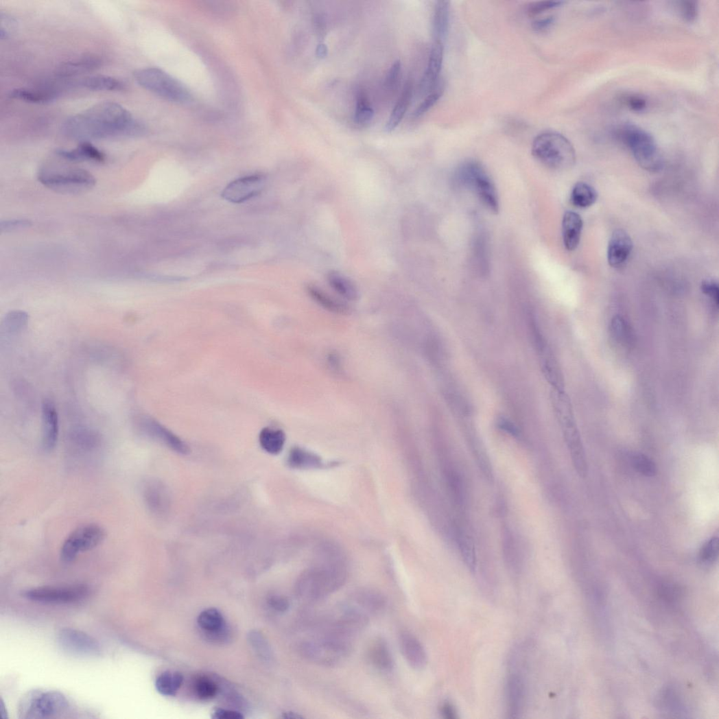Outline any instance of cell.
Instances as JSON below:
<instances>
[{
  "label": "cell",
  "instance_id": "obj_36",
  "mask_svg": "<svg viewBox=\"0 0 719 719\" xmlns=\"http://www.w3.org/2000/svg\"><path fill=\"white\" fill-rule=\"evenodd\" d=\"M287 464L294 469H307L320 467L322 461L316 455L302 448L294 447L290 452Z\"/></svg>",
  "mask_w": 719,
  "mask_h": 719
},
{
  "label": "cell",
  "instance_id": "obj_20",
  "mask_svg": "<svg viewBox=\"0 0 719 719\" xmlns=\"http://www.w3.org/2000/svg\"><path fill=\"white\" fill-rule=\"evenodd\" d=\"M399 645L405 660L412 669L422 670L426 668L427 655L423 645L416 637L403 631L399 636Z\"/></svg>",
  "mask_w": 719,
  "mask_h": 719
},
{
  "label": "cell",
  "instance_id": "obj_7",
  "mask_svg": "<svg viewBox=\"0 0 719 719\" xmlns=\"http://www.w3.org/2000/svg\"><path fill=\"white\" fill-rule=\"evenodd\" d=\"M134 78L141 86L164 99L180 104L191 99L189 89L182 82L160 69L139 70Z\"/></svg>",
  "mask_w": 719,
  "mask_h": 719
},
{
  "label": "cell",
  "instance_id": "obj_3",
  "mask_svg": "<svg viewBox=\"0 0 719 719\" xmlns=\"http://www.w3.org/2000/svg\"><path fill=\"white\" fill-rule=\"evenodd\" d=\"M533 157L539 163L555 171L572 168L576 162L575 148L563 134L547 131L539 134L532 147Z\"/></svg>",
  "mask_w": 719,
  "mask_h": 719
},
{
  "label": "cell",
  "instance_id": "obj_11",
  "mask_svg": "<svg viewBox=\"0 0 719 719\" xmlns=\"http://www.w3.org/2000/svg\"><path fill=\"white\" fill-rule=\"evenodd\" d=\"M40 182L47 187L59 192L76 193L93 188L95 176L84 169H72L61 172H44L39 175Z\"/></svg>",
  "mask_w": 719,
  "mask_h": 719
},
{
  "label": "cell",
  "instance_id": "obj_6",
  "mask_svg": "<svg viewBox=\"0 0 719 719\" xmlns=\"http://www.w3.org/2000/svg\"><path fill=\"white\" fill-rule=\"evenodd\" d=\"M620 134L640 167L649 172H657L663 167L661 152L649 133L635 126L628 125L620 129Z\"/></svg>",
  "mask_w": 719,
  "mask_h": 719
},
{
  "label": "cell",
  "instance_id": "obj_24",
  "mask_svg": "<svg viewBox=\"0 0 719 719\" xmlns=\"http://www.w3.org/2000/svg\"><path fill=\"white\" fill-rule=\"evenodd\" d=\"M583 228V221L576 213L567 211L562 222V234L564 246L568 251H574L578 247Z\"/></svg>",
  "mask_w": 719,
  "mask_h": 719
},
{
  "label": "cell",
  "instance_id": "obj_37",
  "mask_svg": "<svg viewBox=\"0 0 719 719\" xmlns=\"http://www.w3.org/2000/svg\"><path fill=\"white\" fill-rule=\"evenodd\" d=\"M598 193L591 186L587 183L578 182L574 187L571 201L578 208H587L597 200Z\"/></svg>",
  "mask_w": 719,
  "mask_h": 719
},
{
  "label": "cell",
  "instance_id": "obj_57",
  "mask_svg": "<svg viewBox=\"0 0 719 719\" xmlns=\"http://www.w3.org/2000/svg\"><path fill=\"white\" fill-rule=\"evenodd\" d=\"M440 714L445 718H457V710L453 704L449 702L444 703L440 708Z\"/></svg>",
  "mask_w": 719,
  "mask_h": 719
},
{
  "label": "cell",
  "instance_id": "obj_1",
  "mask_svg": "<svg viewBox=\"0 0 719 719\" xmlns=\"http://www.w3.org/2000/svg\"><path fill=\"white\" fill-rule=\"evenodd\" d=\"M63 132L71 139L88 141L141 137L146 128L121 104L104 102L69 117Z\"/></svg>",
  "mask_w": 719,
  "mask_h": 719
},
{
  "label": "cell",
  "instance_id": "obj_19",
  "mask_svg": "<svg viewBox=\"0 0 719 719\" xmlns=\"http://www.w3.org/2000/svg\"><path fill=\"white\" fill-rule=\"evenodd\" d=\"M59 436L58 415L54 403L45 400L42 408V443L45 451L55 449Z\"/></svg>",
  "mask_w": 719,
  "mask_h": 719
},
{
  "label": "cell",
  "instance_id": "obj_26",
  "mask_svg": "<svg viewBox=\"0 0 719 719\" xmlns=\"http://www.w3.org/2000/svg\"><path fill=\"white\" fill-rule=\"evenodd\" d=\"M60 156L72 161H93L103 163L106 160V156L100 150L87 141L81 143L76 148L67 151V150H60L58 152Z\"/></svg>",
  "mask_w": 719,
  "mask_h": 719
},
{
  "label": "cell",
  "instance_id": "obj_46",
  "mask_svg": "<svg viewBox=\"0 0 719 719\" xmlns=\"http://www.w3.org/2000/svg\"><path fill=\"white\" fill-rule=\"evenodd\" d=\"M677 8L681 17L687 22H693L698 17V6L696 2H680L678 3Z\"/></svg>",
  "mask_w": 719,
  "mask_h": 719
},
{
  "label": "cell",
  "instance_id": "obj_53",
  "mask_svg": "<svg viewBox=\"0 0 719 719\" xmlns=\"http://www.w3.org/2000/svg\"><path fill=\"white\" fill-rule=\"evenodd\" d=\"M31 222L28 220H11L1 223V231H10L18 228H25L31 226Z\"/></svg>",
  "mask_w": 719,
  "mask_h": 719
},
{
  "label": "cell",
  "instance_id": "obj_8",
  "mask_svg": "<svg viewBox=\"0 0 719 719\" xmlns=\"http://www.w3.org/2000/svg\"><path fill=\"white\" fill-rule=\"evenodd\" d=\"M69 708V702L62 693L33 691L22 698L19 714L23 719H49L62 716Z\"/></svg>",
  "mask_w": 719,
  "mask_h": 719
},
{
  "label": "cell",
  "instance_id": "obj_55",
  "mask_svg": "<svg viewBox=\"0 0 719 719\" xmlns=\"http://www.w3.org/2000/svg\"><path fill=\"white\" fill-rule=\"evenodd\" d=\"M554 22V19L552 16L541 19L534 21L532 24L533 29L537 32H543L547 31V30L552 25Z\"/></svg>",
  "mask_w": 719,
  "mask_h": 719
},
{
  "label": "cell",
  "instance_id": "obj_9",
  "mask_svg": "<svg viewBox=\"0 0 719 719\" xmlns=\"http://www.w3.org/2000/svg\"><path fill=\"white\" fill-rule=\"evenodd\" d=\"M523 652L516 650L508 663V672L506 683V698L509 718H519L523 709L526 685L523 674Z\"/></svg>",
  "mask_w": 719,
  "mask_h": 719
},
{
  "label": "cell",
  "instance_id": "obj_39",
  "mask_svg": "<svg viewBox=\"0 0 719 719\" xmlns=\"http://www.w3.org/2000/svg\"><path fill=\"white\" fill-rule=\"evenodd\" d=\"M10 96L14 99L33 104L48 103L53 101L56 97L55 95L51 93L38 92L35 91V90L27 89H14Z\"/></svg>",
  "mask_w": 719,
  "mask_h": 719
},
{
  "label": "cell",
  "instance_id": "obj_15",
  "mask_svg": "<svg viewBox=\"0 0 719 719\" xmlns=\"http://www.w3.org/2000/svg\"><path fill=\"white\" fill-rule=\"evenodd\" d=\"M563 425L565 441L575 469L580 477L586 478L589 471L587 456L579 432L570 412L563 418Z\"/></svg>",
  "mask_w": 719,
  "mask_h": 719
},
{
  "label": "cell",
  "instance_id": "obj_30",
  "mask_svg": "<svg viewBox=\"0 0 719 719\" xmlns=\"http://www.w3.org/2000/svg\"><path fill=\"white\" fill-rule=\"evenodd\" d=\"M198 624L202 630L215 639L222 637L225 633L224 617L217 609H209L202 611L198 617Z\"/></svg>",
  "mask_w": 719,
  "mask_h": 719
},
{
  "label": "cell",
  "instance_id": "obj_41",
  "mask_svg": "<svg viewBox=\"0 0 719 719\" xmlns=\"http://www.w3.org/2000/svg\"><path fill=\"white\" fill-rule=\"evenodd\" d=\"M195 692L201 700H209L215 698L218 692L216 683L207 678L200 677L195 683Z\"/></svg>",
  "mask_w": 719,
  "mask_h": 719
},
{
  "label": "cell",
  "instance_id": "obj_35",
  "mask_svg": "<svg viewBox=\"0 0 719 719\" xmlns=\"http://www.w3.org/2000/svg\"><path fill=\"white\" fill-rule=\"evenodd\" d=\"M184 681V677L178 672H165L156 681V690L165 696H174Z\"/></svg>",
  "mask_w": 719,
  "mask_h": 719
},
{
  "label": "cell",
  "instance_id": "obj_38",
  "mask_svg": "<svg viewBox=\"0 0 719 719\" xmlns=\"http://www.w3.org/2000/svg\"><path fill=\"white\" fill-rule=\"evenodd\" d=\"M28 319L29 316L25 311H12L4 318L2 322V331L9 335H16L26 326Z\"/></svg>",
  "mask_w": 719,
  "mask_h": 719
},
{
  "label": "cell",
  "instance_id": "obj_31",
  "mask_svg": "<svg viewBox=\"0 0 719 719\" xmlns=\"http://www.w3.org/2000/svg\"><path fill=\"white\" fill-rule=\"evenodd\" d=\"M412 97V84L408 83L386 124L385 130L386 132H393L400 125L411 103Z\"/></svg>",
  "mask_w": 719,
  "mask_h": 719
},
{
  "label": "cell",
  "instance_id": "obj_27",
  "mask_svg": "<svg viewBox=\"0 0 719 719\" xmlns=\"http://www.w3.org/2000/svg\"><path fill=\"white\" fill-rule=\"evenodd\" d=\"M451 3L438 1L436 3L433 17L434 41L444 43L448 34Z\"/></svg>",
  "mask_w": 719,
  "mask_h": 719
},
{
  "label": "cell",
  "instance_id": "obj_34",
  "mask_svg": "<svg viewBox=\"0 0 719 719\" xmlns=\"http://www.w3.org/2000/svg\"><path fill=\"white\" fill-rule=\"evenodd\" d=\"M70 440L82 452L95 451L101 443L100 437L95 432L85 428L74 429L70 435Z\"/></svg>",
  "mask_w": 719,
  "mask_h": 719
},
{
  "label": "cell",
  "instance_id": "obj_12",
  "mask_svg": "<svg viewBox=\"0 0 719 719\" xmlns=\"http://www.w3.org/2000/svg\"><path fill=\"white\" fill-rule=\"evenodd\" d=\"M89 594L86 586L43 587L29 589L23 593L28 600L46 604H70L78 603Z\"/></svg>",
  "mask_w": 719,
  "mask_h": 719
},
{
  "label": "cell",
  "instance_id": "obj_52",
  "mask_svg": "<svg viewBox=\"0 0 719 719\" xmlns=\"http://www.w3.org/2000/svg\"><path fill=\"white\" fill-rule=\"evenodd\" d=\"M212 718L214 719H243L244 716L238 711L217 709L213 714Z\"/></svg>",
  "mask_w": 719,
  "mask_h": 719
},
{
  "label": "cell",
  "instance_id": "obj_51",
  "mask_svg": "<svg viewBox=\"0 0 719 719\" xmlns=\"http://www.w3.org/2000/svg\"><path fill=\"white\" fill-rule=\"evenodd\" d=\"M625 103L627 107L636 112L643 111L647 107V101L639 95L628 96L625 99Z\"/></svg>",
  "mask_w": 719,
  "mask_h": 719
},
{
  "label": "cell",
  "instance_id": "obj_13",
  "mask_svg": "<svg viewBox=\"0 0 719 719\" xmlns=\"http://www.w3.org/2000/svg\"><path fill=\"white\" fill-rule=\"evenodd\" d=\"M58 643L69 654L82 657H96L101 648L95 639L75 628H67L58 635Z\"/></svg>",
  "mask_w": 719,
  "mask_h": 719
},
{
  "label": "cell",
  "instance_id": "obj_44",
  "mask_svg": "<svg viewBox=\"0 0 719 719\" xmlns=\"http://www.w3.org/2000/svg\"><path fill=\"white\" fill-rule=\"evenodd\" d=\"M718 554V539L712 537L701 547L700 559L705 563H711L716 560Z\"/></svg>",
  "mask_w": 719,
  "mask_h": 719
},
{
  "label": "cell",
  "instance_id": "obj_49",
  "mask_svg": "<svg viewBox=\"0 0 719 719\" xmlns=\"http://www.w3.org/2000/svg\"><path fill=\"white\" fill-rule=\"evenodd\" d=\"M402 65L400 61L395 62L389 69L385 79V85L388 89H395L401 76Z\"/></svg>",
  "mask_w": 719,
  "mask_h": 719
},
{
  "label": "cell",
  "instance_id": "obj_16",
  "mask_svg": "<svg viewBox=\"0 0 719 719\" xmlns=\"http://www.w3.org/2000/svg\"><path fill=\"white\" fill-rule=\"evenodd\" d=\"M347 604L361 611L368 616L382 613L386 606V599L379 591L372 588H360L349 597Z\"/></svg>",
  "mask_w": 719,
  "mask_h": 719
},
{
  "label": "cell",
  "instance_id": "obj_56",
  "mask_svg": "<svg viewBox=\"0 0 719 719\" xmlns=\"http://www.w3.org/2000/svg\"><path fill=\"white\" fill-rule=\"evenodd\" d=\"M661 704H663V705L668 709L670 708L675 711L674 709L678 707L679 703L678 702L676 695L674 694L672 692L668 691L662 696Z\"/></svg>",
  "mask_w": 719,
  "mask_h": 719
},
{
  "label": "cell",
  "instance_id": "obj_5",
  "mask_svg": "<svg viewBox=\"0 0 719 719\" xmlns=\"http://www.w3.org/2000/svg\"><path fill=\"white\" fill-rule=\"evenodd\" d=\"M353 642L321 634L303 644L301 651L307 660L316 665L332 668L343 663L352 651Z\"/></svg>",
  "mask_w": 719,
  "mask_h": 719
},
{
  "label": "cell",
  "instance_id": "obj_2",
  "mask_svg": "<svg viewBox=\"0 0 719 719\" xmlns=\"http://www.w3.org/2000/svg\"><path fill=\"white\" fill-rule=\"evenodd\" d=\"M346 578L342 563H326L303 574L298 583V591L307 601L317 602L340 589Z\"/></svg>",
  "mask_w": 719,
  "mask_h": 719
},
{
  "label": "cell",
  "instance_id": "obj_42",
  "mask_svg": "<svg viewBox=\"0 0 719 719\" xmlns=\"http://www.w3.org/2000/svg\"><path fill=\"white\" fill-rule=\"evenodd\" d=\"M631 463L634 469L644 476L652 477L656 474L657 467L655 463L644 454H634L631 459Z\"/></svg>",
  "mask_w": 719,
  "mask_h": 719
},
{
  "label": "cell",
  "instance_id": "obj_29",
  "mask_svg": "<svg viewBox=\"0 0 719 719\" xmlns=\"http://www.w3.org/2000/svg\"><path fill=\"white\" fill-rule=\"evenodd\" d=\"M329 286L345 300L353 302L358 298L359 293L354 283L344 274L332 271L327 275Z\"/></svg>",
  "mask_w": 719,
  "mask_h": 719
},
{
  "label": "cell",
  "instance_id": "obj_60",
  "mask_svg": "<svg viewBox=\"0 0 719 719\" xmlns=\"http://www.w3.org/2000/svg\"><path fill=\"white\" fill-rule=\"evenodd\" d=\"M283 717L285 718H290V719H302V718H304V716H301L300 714H298L294 713V712H292V711L286 712V713L283 714Z\"/></svg>",
  "mask_w": 719,
  "mask_h": 719
},
{
  "label": "cell",
  "instance_id": "obj_48",
  "mask_svg": "<svg viewBox=\"0 0 719 719\" xmlns=\"http://www.w3.org/2000/svg\"><path fill=\"white\" fill-rule=\"evenodd\" d=\"M563 3V2L560 1H541L534 3L529 5L528 8V14L529 16L534 17L541 14L546 11L558 8Z\"/></svg>",
  "mask_w": 719,
  "mask_h": 719
},
{
  "label": "cell",
  "instance_id": "obj_17",
  "mask_svg": "<svg viewBox=\"0 0 719 719\" xmlns=\"http://www.w3.org/2000/svg\"><path fill=\"white\" fill-rule=\"evenodd\" d=\"M141 427L146 435L163 443L175 453L181 455L190 453L189 447L182 440L154 419H142Z\"/></svg>",
  "mask_w": 719,
  "mask_h": 719
},
{
  "label": "cell",
  "instance_id": "obj_25",
  "mask_svg": "<svg viewBox=\"0 0 719 719\" xmlns=\"http://www.w3.org/2000/svg\"><path fill=\"white\" fill-rule=\"evenodd\" d=\"M307 291L312 300L325 310L335 314L345 315L350 313V307L346 303L329 294L315 285H309Z\"/></svg>",
  "mask_w": 719,
  "mask_h": 719
},
{
  "label": "cell",
  "instance_id": "obj_14",
  "mask_svg": "<svg viewBox=\"0 0 719 719\" xmlns=\"http://www.w3.org/2000/svg\"><path fill=\"white\" fill-rule=\"evenodd\" d=\"M266 185L262 175H252L237 178L222 191V196L233 203H242L259 194Z\"/></svg>",
  "mask_w": 719,
  "mask_h": 719
},
{
  "label": "cell",
  "instance_id": "obj_10",
  "mask_svg": "<svg viewBox=\"0 0 719 719\" xmlns=\"http://www.w3.org/2000/svg\"><path fill=\"white\" fill-rule=\"evenodd\" d=\"M106 531L100 526L89 523L73 530L65 539L61 548L62 560L71 563L82 553L91 551L104 541Z\"/></svg>",
  "mask_w": 719,
  "mask_h": 719
},
{
  "label": "cell",
  "instance_id": "obj_43",
  "mask_svg": "<svg viewBox=\"0 0 719 719\" xmlns=\"http://www.w3.org/2000/svg\"><path fill=\"white\" fill-rule=\"evenodd\" d=\"M460 549L463 559L471 571H474L476 567V556L475 547L468 536L462 534L459 539Z\"/></svg>",
  "mask_w": 719,
  "mask_h": 719
},
{
  "label": "cell",
  "instance_id": "obj_58",
  "mask_svg": "<svg viewBox=\"0 0 719 719\" xmlns=\"http://www.w3.org/2000/svg\"><path fill=\"white\" fill-rule=\"evenodd\" d=\"M499 425L502 429H503L504 432H507L509 434H511L514 436H516L519 434L518 429L516 428V427L511 423L505 421V419H501V421L499 423Z\"/></svg>",
  "mask_w": 719,
  "mask_h": 719
},
{
  "label": "cell",
  "instance_id": "obj_32",
  "mask_svg": "<svg viewBox=\"0 0 719 719\" xmlns=\"http://www.w3.org/2000/svg\"><path fill=\"white\" fill-rule=\"evenodd\" d=\"M101 66V60L88 56L73 60L59 68L58 74L62 77H71L90 71Z\"/></svg>",
  "mask_w": 719,
  "mask_h": 719
},
{
  "label": "cell",
  "instance_id": "obj_45",
  "mask_svg": "<svg viewBox=\"0 0 719 719\" xmlns=\"http://www.w3.org/2000/svg\"><path fill=\"white\" fill-rule=\"evenodd\" d=\"M442 88L435 90L434 92L432 91L414 110L413 113L414 117L415 118L419 117L427 113L438 102L442 97Z\"/></svg>",
  "mask_w": 719,
  "mask_h": 719
},
{
  "label": "cell",
  "instance_id": "obj_59",
  "mask_svg": "<svg viewBox=\"0 0 719 719\" xmlns=\"http://www.w3.org/2000/svg\"><path fill=\"white\" fill-rule=\"evenodd\" d=\"M316 56L320 59L325 58L328 54V47L324 43H320L316 47Z\"/></svg>",
  "mask_w": 719,
  "mask_h": 719
},
{
  "label": "cell",
  "instance_id": "obj_23",
  "mask_svg": "<svg viewBox=\"0 0 719 719\" xmlns=\"http://www.w3.org/2000/svg\"><path fill=\"white\" fill-rule=\"evenodd\" d=\"M444 55V43L434 41L430 51L427 69L421 82L424 93L432 92L438 82L442 69Z\"/></svg>",
  "mask_w": 719,
  "mask_h": 719
},
{
  "label": "cell",
  "instance_id": "obj_33",
  "mask_svg": "<svg viewBox=\"0 0 719 719\" xmlns=\"http://www.w3.org/2000/svg\"><path fill=\"white\" fill-rule=\"evenodd\" d=\"M259 438L261 447L272 455L279 454L285 443V434L282 430L267 427L261 431Z\"/></svg>",
  "mask_w": 719,
  "mask_h": 719
},
{
  "label": "cell",
  "instance_id": "obj_21",
  "mask_svg": "<svg viewBox=\"0 0 719 719\" xmlns=\"http://www.w3.org/2000/svg\"><path fill=\"white\" fill-rule=\"evenodd\" d=\"M633 242L629 235L622 229L615 231L609 243L608 261L613 268L622 266L630 257Z\"/></svg>",
  "mask_w": 719,
  "mask_h": 719
},
{
  "label": "cell",
  "instance_id": "obj_22",
  "mask_svg": "<svg viewBox=\"0 0 719 719\" xmlns=\"http://www.w3.org/2000/svg\"><path fill=\"white\" fill-rule=\"evenodd\" d=\"M367 657L370 665L381 672H391L394 668L393 654L382 638H377L371 642L367 650Z\"/></svg>",
  "mask_w": 719,
  "mask_h": 719
},
{
  "label": "cell",
  "instance_id": "obj_28",
  "mask_svg": "<svg viewBox=\"0 0 719 719\" xmlns=\"http://www.w3.org/2000/svg\"><path fill=\"white\" fill-rule=\"evenodd\" d=\"M80 84L86 89L97 92H119L126 88V84L121 80L102 75L85 78Z\"/></svg>",
  "mask_w": 719,
  "mask_h": 719
},
{
  "label": "cell",
  "instance_id": "obj_50",
  "mask_svg": "<svg viewBox=\"0 0 719 719\" xmlns=\"http://www.w3.org/2000/svg\"><path fill=\"white\" fill-rule=\"evenodd\" d=\"M701 289L703 292L707 296L716 306H718L719 302V290L718 284L714 281L707 280L702 283Z\"/></svg>",
  "mask_w": 719,
  "mask_h": 719
},
{
  "label": "cell",
  "instance_id": "obj_18",
  "mask_svg": "<svg viewBox=\"0 0 719 719\" xmlns=\"http://www.w3.org/2000/svg\"><path fill=\"white\" fill-rule=\"evenodd\" d=\"M143 497L148 510L161 517L167 514L170 505V497L167 488L159 481L150 480L143 487Z\"/></svg>",
  "mask_w": 719,
  "mask_h": 719
},
{
  "label": "cell",
  "instance_id": "obj_40",
  "mask_svg": "<svg viewBox=\"0 0 719 719\" xmlns=\"http://www.w3.org/2000/svg\"><path fill=\"white\" fill-rule=\"evenodd\" d=\"M374 110L368 99L363 95H359L355 110L354 121L360 127L370 125L374 117Z\"/></svg>",
  "mask_w": 719,
  "mask_h": 719
},
{
  "label": "cell",
  "instance_id": "obj_47",
  "mask_svg": "<svg viewBox=\"0 0 719 719\" xmlns=\"http://www.w3.org/2000/svg\"><path fill=\"white\" fill-rule=\"evenodd\" d=\"M0 38L2 40L8 39L15 32L18 23L16 20L8 14H1V21H0Z\"/></svg>",
  "mask_w": 719,
  "mask_h": 719
},
{
  "label": "cell",
  "instance_id": "obj_54",
  "mask_svg": "<svg viewBox=\"0 0 719 719\" xmlns=\"http://www.w3.org/2000/svg\"><path fill=\"white\" fill-rule=\"evenodd\" d=\"M270 605L279 612H285L290 607L287 599L282 596H274L270 598Z\"/></svg>",
  "mask_w": 719,
  "mask_h": 719
},
{
  "label": "cell",
  "instance_id": "obj_4",
  "mask_svg": "<svg viewBox=\"0 0 719 719\" xmlns=\"http://www.w3.org/2000/svg\"><path fill=\"white\" fill-rule=\"evenodd\" d=\"M457 183L472 191L482 204L494 214L499 212V199L492 179L485 168L474 161L462 164L456 174Z\"/></svg>",
  "mask_w": 719,
  "mask_h": 719
}]
</instances>
